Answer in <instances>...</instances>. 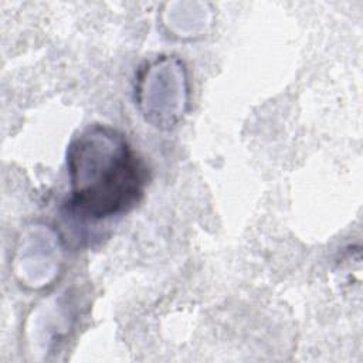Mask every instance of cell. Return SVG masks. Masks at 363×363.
Masks as SVG:
<instances>
[{
    "label": "cell",
    "instance_id": "obj_1",
    "mask_svg": "<svg viewBox=\"0 0 363 363\" xmlns=\"http://www.w3.org/2000/svg\"><path fill=\"white\" fill-rule=\"evenodd\" d=\"M67 170V207L84 221L129 213L149 183L145 160L122 132L106 125H89L71 139Z\"/></svg>",
    "mask_w": 363,
    "mask_h": 363
}]
</instances>
